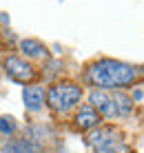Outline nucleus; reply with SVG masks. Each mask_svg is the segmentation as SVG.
<instances>
[{"label":"nucleus","mask_w":144,"mask_h":153,"mask_svg":"<svg viewBox=\"0 0 144 153\" xmlns=\"http://www.w3.org/2000/svg\"><path fill=\"white\" fill-rule=\"evenodd\" d=\"M140 73H142V67H133V65H126V62H120V60L104 58V60L89 65L87 82L93 84L95 89H104L106 91V89H118V87L133 82Z\"/></svg>","instance_id":"1"},{"label":"nucleus","mask_w":144,"mask_h":153,"mask_svg":"<svg viewBox=\"0 0 144 153\" xmlns=\"http://www.w3.org/2000/svg\"><path fill=\"white\" fill-rule=\"evenodd\" d=\"M87 144L95 153H129L124 135L120 133L115 126H95L89 131Z\"/></svg>","instance_id":"2"},{"label":"nucleus","mask_w":144,"mask_h":153,"mask_svg":"<svg viewBox=\"0 0 144 153\" xmlns=\"http://www.w3.org/2000/svg\"><path fill=\"white\" fill-rule=\"evenodd\" d=\"M89 100L93 109H100V113L106 118H122V115H129L133 109V102L126 93H109L104 89H95L91 91Z\"/></svg>","instance_id":"3"},{"label":"nucleus","mask_w":144,"mask_h":153,"mask_svg":"<svg viewBox=\"0 0 144 153\" xmlns=\"http://www.w3.org/2000/svg\"><path fill=\"white\" fill-rule=\"evenodd\" d=\"M80 98H82V89L73 82H56L45 93L47 104L58 113H65L69 109H73L80 102Z\"/></svg>","instance_id":"4"},{"label":"nucleus","mask_w":144,"mask_h":153,"mask_svg":"<svg viewBox=\"0 0 144 153\" xmlns=\"http://www.w3.org/2000/svg\"><path fill=\"white\" fill-rule=\"evenodd\" d=\"M4 69H7V73L18 82H31L36 78V69L20 56H7L4 58Z\"/></svg>","instance_id":"5"},{"label":"nucleus","mask_w":144,"mask_h":153,"mask_svg":"<svg viewBox=\"0 0 144 153\" xmlns=\"http://www.w3.org/2000/svg\"><path fill=\"white\" fill-rule=\"evenodd\" d=\"M22 100H24V107L29 111H40L45 107V89L40 84H29L22 91Z\"/></svg>","instance_id":"6"},{"label":"nucleus","mask_w":144,"mask_h":153,"mask_svg":"<svg viewBox=\"0 0 144 153\" xmlns=\"http://www.w3.org/2000/svg\"><path fill=\"white\" fill-rule=\"evenodd\" d=\"M2 153H45L36 142L29 138H18V140H7L2 146Z\"/></svg>","instance_id":"7"},{"label":"nucleus","mask_w":144,"mask_h":153,"mask_svg":"<svg viewBox=\"0 0 144 153\" xmlns=\"http://www.w3.org/2000/svg\"><path fill=\"white\" fill-rule=\"evenodd\" d=\"M98 124H100V113L95 111L93 107H82L76 113V126L78 129L89 131V129H95Z\"/></svg>","instance_id":"8"},{"label":"nucleus","mask_w":144,"mask_h":153,"mask_svg":"<svg viewBox=\"0 0 144 153\" xmlns=\"http://www.w3.org/2000/svg\"><path fill=\"white\" fill-rule=\"evenodd\" d=\"M20 49H22L24 56L29 58H45L47 56V47L38 40H22L20 42Z\"/></svg>","instance_id":"9"},{"label":"nucleus","mask_w":144,"mask_h":153,"mask_svg":"<svg viewBox=\"0 0 144 153\" xmlns=\"http://www.w3.org/2000/svg\"><path fill=\"white\" fill-rule=\"evenodd\" d=\"M13 129H16V122H13V118H0V131H2L4 135H11L13 133Z\"/></svg>","instance_id":"10"}]
</instances>
